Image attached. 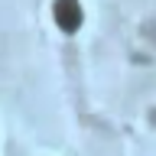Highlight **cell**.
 I'll return each mask as SVG.
<instances>
[{
	"mask_svg": "<svg viewBox=\"0 0 156 156\" xmlns=\"http://www.w3.org/2000/svg\"><path fill=\"white\" fill-rule=\"evenodd\" d=\"M52 20H55V26L68 36H75L81 23H85V7H81V0H55L52 3Z\"/></svg>",
	"mask_w": 156,
	"mask_h": 156,
	"instance_id": "6da1fadb",
	"label": "cell"
}]
</instances>
